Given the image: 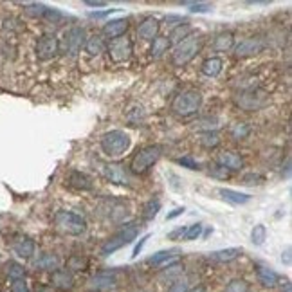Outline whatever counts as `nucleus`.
<instances>
[{
	"mask_svg": "<svg viewBox=\"0 0 292 292\" xmlns=\"http://www.w3.org/2000/svg\"><path fill=\"white\" fill-rule=\"evenodd\" d=\"M235 47V34L231 31H224V33H218L213 40V51L217 52H226L231 51Z\"/></svg>",
	"mask_w": 292,
	"mask_h": 292,
	"instance_id": "b1692460",
	"label": "nucleus"
},
{
	"mask_svg": "<svg viewBox=\"0 0 292 292\" xmlns=\"http://www.w3.org/2000/svg\"><path fill=\"white\" fill-rule=\"evenodd\" d=\"M189 287H188V281L179 278V280L171 281V285L168 287V292H188Z\"/></svg>",
	"mask_w": 292,
	"mask_h": 292,
	"instance_id": "49530a36",
	"label": "nucleus"
},
{
	"mask_svg": "<svg viewBox=\"0 0 292 292\" xmlns=\"http://www.w3.org/2000/svg\"><path fill=\"white\" fill-rule=\"evenodd\" d=\"M126 118H128V121H132L133 125H137V123H141L144 119V108L141 107V105H133V107L126 112Z\"/></svg>",
	"mask_w": 292,
	"mask_h": 292,
	"instance_id": "37998d69",
	"label": "nucleus"
},
{
	"mask_svg": "<svg viewBox=\"0 0 292 292\" xmlns=\"http://www.w3.org/2000/svg\"><path fill=\"white\" fill-rule=\"evenodd\" d=\"M51 283L52 287L62 288V290H70L74 287V274L69 269H56L51 274Z\"/></svg>",
	"mask_w": 292,
	"mask_h": 292,
	"instance_id": "6ab92c4d",
	"label": "nucleus"
},
{
	"mask_svg": "<svg viewBox=\"0 0 292 292\" xmlns=\"http://www.w3.org/2000/svg\"><path fill=\"white\" fill-rule=\"evenodd\" d=\"M177 163L181 164L182 168H188V170H200V164L197 163V161L193 159L191 155L181 157V159H177Z\"/></svg>",
	"mask_w": 292,
	"mask_h": 292,
	"instance_id": "de8ad7c7",
	"label": "nucleus"
},
{
	"mask_svg": "<svg viewBox=\"0 0 292 292\" xmlns=\"http://www.w3.org/2000/svg\"><path fill=\"white\" fill-rule=\"evenodd\" d=\"M128 29H130L128 18H112L101 27V36L108 38V40H115V38L126 36Z\"/></svg>",
	"mask_w": 292,
	"mask_h": 292,
	"instance_id": "ddd939ff",
	"label": "nucleus"
},
{
	"mask_svg": "<svg viewBox=\"0 0 292 292\" xmlns=\"http://www.w3.org/2000/svg\"><path fill=\"white\" fill-rule=\"evenodd\" d=\"M251 132H252V128L247 125V123H237V125L231 128V137H233L235 141H244L251 135Z\"/></svg>",
	"mask_w": 292,
	"mask_h": 292,
	"instance_id": "f704fd0d",
	"label": "nucleus"
},
{
	"mask_svg": "<svg viewBox=\"0 0 292 292\" xmlns=\"http://www.w3.org/2000/svg\"><path fill=\"white\" fill-rule=\"evenodd\" d=\"M184 272V265H181L179 262H173V263H168V267L163 270V278L166 280H179V276Z\"/></svg>",
	"mask_w": 292,
	"mask_h": 292,
	"instance_id": "e433bc0d",
	"label": "nucleus"
},
{
	"mask_svg": "<svg viewBox=\"0 0 292 292\" xmlns=\"http://www.w3.org/2000/svg\"><path fill=\"white\" fill-rule=\"evenodd\" d=\"M242 255V247H227V249H220V251L209 252L207 258L211 262H218V263H229L233 260H237Z\"/></svg>",
	"mask_w": 292,
	"mask_h": 292,
	"instance_id": "4be33fe9",
	"label": "nucleus"
},
{
	"mask_svg": "<svg viewBox=\"0 0 292 292\" xmlns=\"http://www.w3.org/2000/svg\"><path fill=\"white\" fill-rule=\"evenodd\" d=\"M36 58L40 62H49V60H54L60 54V38L52 33H44L40 38L36 40Z\"/></svg>",
	"mask_w": 292,
	"mask_h": 292,
	"instance_id": "9d476101",
	"label": "nucleus"
},
{
	"mask_svg": "<svg viewBox=\"0 0 292 292\" xmlns=\"http://www.w3.org/2000/svg\"><path fill=\"white\" fill-rule=\"evenodd\" d=\"M87 42V31L85 27L72 26L63 33L60 40V52L67 56H76Z\"/></svg>",
	"mask_w": 292,
	"mask_h": 292,
	"instance_id": "0eeeda50",
	"label": "nucleus"
},
{
	"mask_svg": "<svg viewBox=\"0 0 292 292\" xmlns=\"http://www.w3.org/2000/svg\"><path fill=\"white\" fill-rule=\"evenodd\" d=\"M171 44H170V38L168 36H155L152 40V47H150V56H152L153 60L161 58V56H164L168 51H170Z\"/></svg>",
	"mask_w": 292,
	"mask_h": 292,
	"instance_id": "cd10ccee",
	"label": "nucleus"
},
{
	"mask_svg": "<svg viewBox=\"0 0 292 292\" xmlns=\"http://www.w3.org/2000/svg\"><path fill=\"white\" fill-rule=\"evenodd\" d=\"M202 101L204 98L199 90L189 89L175 96L173 103H171V110H173V114L181 115V118H189V115H195L200 110Z\"/></svg>",
	"mask_w": 292,
	"mask_h": 292,
	"instance_id": "20e7f679",
	"label": "nucleus"
},
{
	"mask_svg": "<svg viewBox=\"0 0 292 292\" xmlns=\"http://www.w3.org/2000/svg\"><path fill=\"white\" fill-rule=\"evenodd\" d=\"M168 179H171V181H173V182H170V184H171V188H173V189H177V191H181V188H179V186H177V182H181V179H179L175 173H168Z\"/></svg>",
	"mask_w": 292,
	"mask_h": 292,
	"instance_id": "6e6d98bb",
	"label": "nucleus"
},
{
	"mask_svg": "<svg viewBox=\"0 0 292 292\" xmlns=\"http://www.w3.org/2000/svg\"><path fill=\"white\" fill-rule=\"evenodd\" d=\"M177 256H179L177 249H170V251H159V252H155L153 256H150L148 263H150V265H153V267L168 265V263H173Z\"/></svg>",
	"mask_w": 292,
	"mask_h": 292,
	"instance_id": "c85d7f7f",
	"label": "nucleus"
},
{
	"mask_svg": "<svg viewBox=\"0 0 292 292\" xmlns=\"http://www.w3.org/2000/svg\"><path fill=\"white\" fill-rule=\"evenodd\" d=\"M188 292H206V287H202V285H199V287H193V288H189Z\"/></svg>",
	"mask_w": 292,
	"mask_h": 292,
	"instance_id": "bf43d9fd",
	"label": "nucleus"
},
{
	"mask_svg": "<svg viewBox=\"0 0 292 292\" xmlns=\"http://www.w3.org/2000/svg\"><path fill=\"white\" fill-rule=\"evenodd\" d=\"M186 227H177L175 231H171V233H168V240H182L184 238V233H186Z\"/></svg>",
	"mask_w": 292,
	"mask_h": 292,
	"instance_id": "8fccbe9b",
	"label": "nucleus"
},
{
	"mask_svg": "<svg viewBox=\"0 0 292 292\" xmlns=\"http://www.w3.org/2000/svg\"><path fill=\"white\" fill-rule=\"evenodd\" d=\"M83 49H85L90 56H100L101 52L107 51V42H105V38L101 36V34H92V36H87V42L85 45H83Z\"/></svg>",
	"mask_w": 292,
	"mask_h": 292,
	"instance_id": "393cba45",
	"label": "nucleus"
},
{
	"mask_svg": "<svg viewBox=\"0 0 292 292\" xmlns=\"http://www.w3.org/2000/svg\"><path fill=\"white\" fill-rule=\"evenodd\" d=\"M132 139L125 130H110V132L103 133L100 141L101 152L108 157V159H115V157L125 155V152H128Z\"/></svg>",
	"mask_w": 292,
	"mask_h": 292,
	"instance_id": "f257e3e1",
	"label": "nucleus"
},
{
	"mask_svg": "<svg viewBox=\"0 0 292 292\" xmlns=\"http://www.w3.org/2000/svg\"><path fill=\"white\" fill-rule=\"evenodd\" d=\"M191 34H193V27L189 24H181V26L173 27V31H171V34L168 38H170V44H181L182 40H186Z\"/></svg>",
	"mask_w": 292,
	"mask_h": 292,
	"instance_id": "7c9ffc66",
	"label": "nucleus"
},
{
	"mask_svg": "<svg viewBox=\"0 0 292 292\" xmlns=\"http://www.w3.org/2000/svg\"><path fill=\"white\" fill-rule=\"evenodd\" d=\"M163 146L161 144H148V146H143L139 152L133 155L132 163H130V170L135 175H143L161 159L163 155Z\"/></svg>",
	"mask_w": 292,
	"mask_h": 292,
	"instance_id": "39448f33",
	"label": "nucleus"
},
{
	"mask_svg": "<svg viewBox=\"0 0 292 292\" xmlns=\"http://www.w3.org/2000/svg\"><path fill=\"white\" fill-rule=\"evenodd\" d=\"M100 171L108 182L115 186H125V188H130L132 186V179H130V173L126 170L125 164L121 163H100Z\"/></svg>",
	"mask_w": 292,
	"mask_h": 292,
	"instance_id": "1a4fd4ad",
	"label": "nucleus"
},
{
	"mask_svg": "<svg viewBox=\"0 0 292 292\" xmlns=\"http://www.w3.org/2000/svg\"><path fill=\"white\" fill-rule=\"evenodd\" d=\"M107 52H108V58H110L114 63L128 62V60L132 58L133 44L128 36L115 38V40H110L107 44Z\"/></svg>",
	"mask_w": 292,
	"mask_h": 292,
	"instance_id": "9b49d317",
	"label": "nucleus"
},
{
	"mask_svg": "<svg viewBox=\"0 0 292 292\" xmlns=\"http://www.w3.org/2000/svg\"><path fill=\"white\" fill-rule=\"evenodd\" d=\"M148 238H150V235H144L143 238L139 240V244L133 247V252H132V258H137V256L141 255V251H143V247L146 245V242H148Z\"/></svg>",
	"mask_w": 292,
	"mask_h": 292,
	"instance_id": "3c124183",
	"label": "nucleus"
},
{
	"mask_svg": "<svg viewBox=\"0 0 292 292\" xmlns=\"http://www.w3.org/2000/svg\"><path fill=\"white\" fill-rule=\"evenodd\" d=\"M184 207H177V209H173L171 213H168V217H166V220H173V218H177V217H181L182 213H184Z\"/></svg>",
	"mask_w": 292,
	"mask_h": 292,
	"instance_id": "864d4df0",
	"label": "nucleus"
},
{
	"mask_svg": "<svg viewBox=\"0 0 292 292\" xmlns=\"http://www.w3.org/2000/svg\"><path fill=\"white\" fill-rule=\"evenodd\" d=\"M118 280H115V272L114 270H101V272L94 274L89 281V287L92 290H110L115 287Z\"/></svg>",
	"mask_w": 292,
	"mask_h": 292,
	"instance_id": "dca6fc26",
	"label": "nucleus"
},
{
	"mask_svg": "<svg viewBox=\"0 0 292 292\" xmlns=\"http://www.w3.org/2000/svg\"><path fill=\"white\" fill-rule=\"evenodd\" d=\"M101 215H105L107 218H110L112 222H119L123 218L128 217V207L121 202V200H105L101 204Z\"/></svg>",
	"mask_w": 292,
	"mask_h": 292,
	"instance_id": "4468645a",
	"label": "nucleus"
},
{
	"mask_svg": "<svg viewBox=\"0 0 292 292\" xmlns=\"http://www.w3.org/2000/svg\"><path fill=\"white\" fill-rule=\"evenodd\" d=\"M13 251L18 258L29 260L34 256V251H36V244H34L33 238L29 237H18L15 242H13Z\"/></svg>",
	"mask_w": 292,
	"mask_h": 292,
	"instance_id": "a211bd4d",
	"label": "nucleus"
},
{
	"mask_svg": "<svg viewBox=\"0 0 292 292\" xmlns=\"http://www.w3.org/2000/svg\"><path fill=\"white\" fill-rule=\"evenodd\" d=\"M34 267L40 270H56L60 269V260L56 255H51V252H42L36 260H34Z\"/></svg>",
	"mask_w": 292,
	"mask_h": 292,
	"instance_id": "a878e982",
	"label": "nucleus"
},
{
	"mask_svg": "<svg viewBox=\"0 0 292 292\" xmlns=\"http://www.w3.org/2000/svg\"><path fill=\"white\" fill-rule=\"evenodd\" d=\"M249 290V283L242 278H235L229 283L226 285V292H247Z\"/></svg>",
	"mask_w": 292,
	"mask_h": 292,
	"instance_id": "4c0bfd02",
	"label": "nucleus"
},
{
	"mask_svg": "<svg viewBox=\"0 0 292 292\" xmlns=\"http://www.w3.org/2000/svg\"><path fill=\"white\" fill-rule=\"evenodd\" d=\"M209 175H211V177H215V179H229L231 171H227L226 168H222L220 164L215 163L213 166H211V170H209Z\"/></svg>",
	"mask_w": 292,
	"mask_h": 292,
	"instance_id": "c03bdc74",
	"label": "nucleus"
},
{
	"mask_svg": "<svg viewBox=\"0 0 292 292\" xmlns=\"http://www.w3.org/2000/svg\"><path fill=\"white\" fill-rule=\"evenodd\" d=\"M45 9H47V6H44V4H26L24 6V11H26L29 16H33V18H44Z\"/></svg>",
	"mask_w": 292,
	"mask_h": 292,
	"instance_id": "ea45409f",
	"label": "nucleus"
},
{
	"mask_svg": "<svg viewBox=\"0 0 292 292\" xmlns=\"http://www.w3.org/2000/svg\"><path fill=\"white\" fill-rule=\"evenodd\" d=\"M204 45V36L202 34H191L186 40H182L181 44L175 45L173 52H171V63L173 67H186L200 51H202Z\"/></svg>",
	"mask_w": 292,
	"mask_h": 292,
	"instance_id": "f03ea898",
	"label": "nucleus"
},
{
	"mask_svg": "<svg viewBox=\"0 0 292 292\" xmlns=\"http://www.w3.org/2000/svg\"><path fill=\"white\" fill-rule=\"evenodd\" d=\"M224 69V62L220 58H217V56H213V58H207L202 62V67H200V70H202V74L209 76V78H217L220 72H222Z\"/></svg>",
	"mask_w": 292,
	"mask_h": 292,
	"instance_id": "bb28decb",
	"label": "nucleus"
},
{
	"mask_svg": "<svg viewBox=\"0 0 292 292\" xmlns=\"http://www.w3.org/2000/svg\"><path fill=\"white\" fill-rule=\"evenodd\" d=\"M159 211H161V200L152 199L143 206V213H141V217H143V220L148 222V220H153V218L159 215Z\"/></svg>",
	"mask_w": 292,
	"mask_h": 292,
	"instance_id": "2f4dec72",
	"label": "nucleus"
},
{
	"mask_svg": "<svg viewBox=\"0 0 292 292\" xmlns=\"http://www.w3.org/2000/svg\"><path fill=\"white\" fill-rule=\"evenodd\" d=\"M67 184H69L70 188L78 189V191H90V189L94 188L92 179H90L87 173H83V171H80V170L70 171L69 177H67Z\"/></svg>",
	"mask_w": 292,
	"mask_h": 292,
	"instance_id": "aec40b11",
	"label": "nucleus"
},
{
	"mask_svg": "<svg viewBox=\"0 0 292 292\" xmlns=\"http://www.w3.org/2000/svg\"><path fill=\"white\" fill-rule=\"evenodd\" d=\"M85 6H89V8H105L107 2H94V0H87Z\"/></svg>",
	"mask_w": 292,
	"mask_h": 292,
	"instance_id": "4d7b16f0",
	"label": "nucleus"
},
{
	"mask_svg": "<svg viewBox=\"0 0 292 292\" xmlns=\"http://www.w3.org/2000/svg\"><path fill=\"white\" fill-rule=\"evenodd\" d=\"M255 269H256V278H258V281L263 285V287H267V288L276 287L278 281H280V276H278L270 267L262 265V263H256Z\"/></svg>",
	"mask_w": 292,
	"mask_h": 292,
	"instance_id": "412c9836",
	"label": "nucleus"
},
{
	"mask_svg": "<svg viewBox=\"0 0 292 292\" xmlns=\"http://www.w3.org/2000/svg\"><path fill=\"white\" fill-rule=\"evenodd\" d=\"M54 226L62 233L70 235V237H82V235L87 233V220L82 215L72 213V211H65V209L56 211Z\"/></svg>",
	"mask_w": 292,
	"mask_h": 292,
	"instance_id": "7ed1b4c3",
	"label": "nucleus"
},
{
	"mask_svg": "<svg viewBox=\"0 0 292 292\" xmlns=\"http://www.w3.org/2000/svg\"><path fill=\"white\" fill-rule=\"evenodd\" d=\"M218 195L222 197L224 200H227V202L235 204V206H244V204L252 200V197L247 195V193L235 191V189H229V188H220L218 189Z\"/></svg>",
	"mask_w": 292,
	"mask_h": 292,
	"instance_id": "5701e85b",
	"label": "nucleus"
},
{
	"mask_svg": "<svg viewBox=\"0 0 292 292\" xmlns=\"http://www.w3.org/2000/svg\"><path fill=\"white\" fill-rule=\"evenodd\" d=\"M182 6L189 8L191 13H209L213 9V4L209 2H182Z\"/></svg>",
	"mask_w": 292,
	"mask_h": 292,
	"instance_id": "58836bf2",
	"label": "nucleus"
},
{
	"mask_svg": "<svg viewBox=\"0 0 292 292\" xmlns=\"http://www.w3.org/2000/svg\"><path fill=\"white\" fill-rule=\"evenodd\" d=\"M38 292H52L51 287H45V285H42L40 288H38Z\"/></svg>",
	"mask_w": 292,
	"mask_h": 292,
	"instance_id": "052dcab7",
	"label": "nucleus"
},
{
	"mask_svg": "<svg viewBox=\"0 0 292 292\" xmlns=\"http://www.w3.org/2000/svg\"><path fill=\"white\" fill-rule=\"evenodd\" d=\"M235 103L245 112H256L269 103V94H267L263 89L251 87V89L242 90V92L235 98Z\"/></svg>",
	"mask_w": 292,
	"mask_h": 292,
	"instance_id": "6e6552de",
	"label": "nucleus"
},
{
	"mask_svg": "<svg viewBox=\"0 0 292 292\" xmlns=\"http://www.w3.org/2000/svg\"><path fill=\"white\" fill-rule=\"evenodd\" d=\"M89 267V260L82 255H72L69 260H67V269L70 272H80V270H87Z\"/></svg>",
	"mask_w": 292,
	"mask_h": 292,
	"instance_id": "473e14b6",
	"label": "nucleus"
},
{
	"mask_svg": "<svg viewBox=\"0 0 292 292\" xmlns=\"http://www.w3.org/2000/svg\"><path fill=\"white\" fill-rule=\"evenodd\" d=\"M159 29H161V22L157 18H153V16H148V18H144L143 22L139 24V27H137V36L141 38V40H153L155 36H159Z\"/></svg>",
	"mask_w": 292,
	"mask_h": 292,
	"instance_id": "f3484780",
	"label": "nucleus"
},
{
	"mask_svg": "<svg viewBox=\"0 0 292 292\" xmlns=\"http://www.w3.org/2000/svg\"><path fill=\"white\" fill-rule=\"evenodd\" d=\"M137 235H139V226H135V224H126V226H123L118 233H114L101 245V255L103 256L114 255V252L119 251L121 247L132 244L137 238Z\"/></svg>",
	"mask_w": 292,
	"mask_h": 292,
	"instance_id": "423d86ee",
	"label": "nucleus"
},
{
	"mask_svg": "<svg viewBox=\"0 0 292 292\" xmlns=\"http://www.w3.org/2000/svg\"><path fill=\"white\" fill-rule=\"evenodd\" d=\"M4 270H6V276H8L11 281H15V280H26V267L20 265V263L15 262V260H11V262L6 263Z\"/></svg>",
	"mask_w": 292,
	"mask_h": 292,
	"instance_id": "c756f323",
	"label": "nucleus"
},
{
	"mask_svg": "<svg viewBox=\"0 0 292 292\" xmlns=\"http://www.w3.org/2000/svg\"><path fill=\"white\" fill-rule=\"evenodd\" d=\"M63 18H65V15L56 8H47L44 13V20H47V22H51V24H56V26H58Z\"/></svg>",
	"mask_w": 292,
	"mask_h": 292,
	"instance_id": "a19ab883",
	"label": "nucleus"
},
{
	"mask_svg": "<svg viewBox=\"0 0 292 292\" xmlns=\"http://www.w3.org/2000/svg\"><path fill=\"white\" fill-rule=\"evenodd\" d=\"M265 49V40L258 36H251V38H245L242 40L240 44H237L233 47V54L235 58L238 60H244V58H251V56H256Z\"/></svg>",
	"mask_w": 292,
	"mask_h": 292,
	"instance_id": "f8f14e48",
	"label": "nucleus"
},
{
	"mask_svg": "<svg viewBox=\"0 0 292 292\" xmlns=\"http://www.w3.org/2000/svg\"><path fill=\"white\" fill-rule=\"evenodd\" d=\"M11 292H31V290L26 280H15L11 281Z\"/></svg>",
	"mask_w": 292,
	"mask_h": 292,
	"instance_id": "09e8293b",
	"label": "nucleus"
},
{
	"mask_svg": "<svg viewBox=\"0 0 292 292\" xmlns=\"http://www.w3.org/2000/svg\"><path fill=\"white\" fill-rule=\"evenodd\" d=\"M281 292H292V285L290 281H285V285L281 287Z\"/></svg>",
	"mask_w": 292,
	"mask_h": 292,
	"instance_id": "13d9d810",
	"label": "nucleus"
},
{
	"mask_svg": "<svg viewBox=\"0 0 292 292\" xmlns=\"http://www.w3.org/2000/svg\"><path fill=\"white\" fill-rule=\"evenodd\" d=\"M267 240V227L263 226V224H258V226L252 227L251 231V242L256 245V247H260V245H263Z\"/></svg>",
	"mask_w": 292,
	"mask_h": 292,
	"instance_id": "c9c22d12",
	"label": "nucleus"
},
{
	"mask_svg": "<svg viewBox=\"0 0 292 292\" xmlns=\"http://www.w3.org/2000/svg\"><path fill=\"white\" fill-rule=\"evenodd\" d=\"M281 262H283L285 265H290V247H287L285 252H281Z\"/></svg>",
	"mask_w": 292,
	"mask_h": 292,
	"instance_id": "5fc2aeb1",
	"label": "nucleus"
},
{
	"mask_svg": "<svg viewBox=\"0 0 292 292\" xmlns=\"http://www.w3.org/2000/svg\"><path fill=\"white\" fill-rule=\"evenodd\" d=\"M199 143L202 144L204 148L207 150H213L217 148L218 144H220V135L217 132H202L199 137Z\"/></svg>",
	"mask_w": 292,
	"mask_h": 292,
	"instance_id": "72a5a7b5",
	"label": "nucleus"
},
{
	"mask_svg": "<svg viewBox=\"0 0 292 292\" xmlns=\"http://www.w3.org/2000/svg\"><path fill=\"white\" fill-rule=\"evenodd\" d=\"M217 164L226 168L227 171H240L244 168V157L233 150H224L217 155Z\"/></svg>",
	"mask_w": 292,
	"mask_h": 292,
	"instance_id": "2eb2a0df",
	"label": "nucleus"
},
{
	"mask_svg": "<svg viewBox=\"0 0 292 292\" xmlns=\"http://www.w3.org/2000/svg\"><path fill=\"white\" fill-rule=\"evenodd\" d=\"M118 11H121V9H107V11H101V13H89V16H92V18H103V16H108V15H112V13H118Z\"/></svg>",
	"mask_w": 292,
	"mask_h": 292,
	"instance_id": "603ef678",
	"label": "nucleus"
},
{
	"mask_svg": "<svg viewBox=\"0 0 292 292\" xmlns=\"http://www.w3.org/2000/svg\"><path fill=\"white\" fill-rule=\"evenodd\" d=\"M2 27H4L6 31H20L22 29V22H20L16 16H9V18L4 20V24H2Z\"/></svg>",
	"mask_w": 292,
	"mask_h": 292,
	"instance_id": "a18cd8bd",
	"label": "nucleus"
},
{
	"mask_svg": "<svg viewBox=\"0 0 292 292\" xmlns=\"http://www.w3.org/2000/svg\"><path fill=\"white\" fill-rule=\"evenodd\" d=\"M202 224H191V226L186 227V233H184V238L182 240L186 242H191V240H197V238H200V235H202Z\"/></svg>",
	"mask_w": 292,
	"mask_h": 292,
	"instance_id": "79ce46f5",
	"label": "nucleus"
}]
</instances>
